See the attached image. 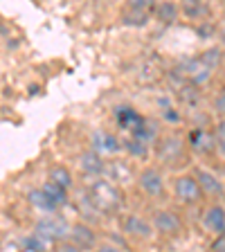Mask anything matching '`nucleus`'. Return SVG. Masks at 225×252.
Returning a JSON list of instances; mask_svg holds the SVG:
<instances>
[{
	"label": "nucleus",
	"instance_id": "f257e3e1",
	"mask_svg": "<svg viewBox=\"0 0 225 252\" xmlns=\"http://www.w3.org/2000/svg\"><path fill=\"white\" fill-rule=\"evenodd\" d=\"M153 158L162 171H178L187 167L192 160L187 135H183L180 131H164L153 144Z\"/></svg>",
	"mask_w": 225,
	"mask_h": 252
},
{
	"label": "nucleus",
	"instance_id": "f03ea898",
	"mask_svg": "<svg viewBox=\"0 0 225 252\" xmlns=\"http://www.w3.org/2000/svg\"><path fill=\"white\" fill-rule=\"evenodd\" d=\"M169 194L173 196V200L180 207H198L205 200L203 189H200L198 180L192 171L173 173L171 180H169Z\"/></svg>",
	"mask_w": 225,
	"mask_h": 252
},
{
	"label": "nucleus",
	"instance_id": "7ed1b4c3",
	"mask_svg": "<svg viewBox=\"0 0 225 252\" xmlns=\"http://www.w3.org/2000/svg\"><path fill=\"white\" fill-rule=\"evenodd\" d=\"M135 189L140 191V196L149 200H160L167 196L169 191V180H167V173L158 164H147L142 167L140 171L135 173Z\"/></svg>",
	"mask_w": 225,
	"mask_h": 252
},
{
	"label": "nucleus",
	"instance_id": "20e7f679",
	"mask_svg": "<svg viewBox=\"0 0 225 252\" xmlns=\"http://www.w3.org/2000/svg\"><path fill=\"white\" fill-rule=\"evenodd\" d=\"M86 198H88L90 205L97 210V214L117 212L122 207V194L113 180H95L93 187H88Z\"/></svg>",
	"mask_w": 225,
	"mask_h": 252
},
{
	"label": "nucleus",
	"instance_id": "39448f33",
	"mask_svg": "<svg viewBox=\"0 0 225 252\" xmlns=\"http://www.w3.org/2000/svg\"><path fill=\"white\" fill-rule=\"evenodd\" d=\"M151 223L156 236L162 239H180L185 234V219L180 212H176L173 207H156L151 212Z\"/></svg>",
	"mask_w": 225,
	"mask_h": 252
},
{
	"label": "nucleus",
	"instance_id": "423d86ee",
	"mask_svg": "<svg viewBox=\"0 0 225 252\" xmlns=\"http://www.w3.org/2000/svg\"><path fill=\"white\" fill-rule=\"evenodd\" d=\"M117 227H120L122 236H124V239H131V241L147 243L156 236L151 219L140 214V212H126V214H122L120 220H117Z\"/></svg>",
	"mask_w": 225,
	"mask_h": 252
},
{
	"label": "nucleus",
	"instance_id": "0eeeda50",
	"mask_svg": "<svg viewBox=\"0 0 225 252\" xmlns=\"http://www.w3.org/2000/svg\"><path fill=\"white\" fill-rule=\"evenodd\" d=\"M70 225H72V223H68V220L63 219L61 214H43L41 219L36 220L34 232L41 236L43 241L54 243V246H57V243H61V241H65V239H68Z\"/></svg>",
	"mask_w": 225,
	"mask_h": 252
},
{
	"label": "nucleus",
	"instance_id": "6e6552de",
	"mask_svg": "<svg viewBox=\"0 0 225 252\" xmlns=\"http://www.w3.org/2000/svg\"><path fill=\"white\" fill-rule=\"evenodd\" d=\"M187 135V144L192 156H198L203 160L207 158H216L214 151V137H212V126H189Z\"/></svg>",
	"mask_w": 225,
	"mask_h": 252
},
{
	"label": "nucleus",
	"instance_id": "1a4fd4ad",
	"mask_svg": "<svg viewBox=\"0 0 225 252\" xmlns=\"http://www.w3.org/2000/svg\"><path fill=\"white\" fill-rule=\"evenodd\" d=\"M200 227L207 234L221 236L225 234V205L223 200H207L200 210Z\"/></svg>",
	"mask_w": 225,
	"mask_h": 252
},
{
	"label": "nucleus",
	"instance_id": "9d476101",
	"mask_svg": "<svg viewBox=\"0 0 225 252\" xmlns=\"http://www.w3.org/2000/svg\"><path fill=\"white\" fill-rule=\"evenodd\" d=\"M192 173L196 176V180H198L200 189H203V196L205 200H223L225 196V183L216 176V171H212V169L207 167H194L192 169Z\"/></svg>",
	"mask_w": 225,
	"mask_h": 252
},
{
	"label": "nucleus",
	"instance_id": "9b49d317",
	"mask_svg": "<svg viewBox=\"0 0 225 252\" xmlns=\"http://www.w3.org/2000/svg\"><path fill=\"white\" fill-rule=\"evenodd\" d=\"M68 239H70V241H72L81 252H95V250H97V246L101 243V239H99V234H97V230H95L90 223H86V220H74L72 225H70Z\"/></svg>",
	"mask_w": 225,
	"mask_h": 252
},
{
	"label": "nucleus",
	"instance_id": "f8f14e48",
	"mask_svg": "<svg viewBox=\"0 0 225 252\" xmlns=\"http://www.w3.org/2000/svg\"><path fill=\"white\" fill-rule=\"evenodd\" d=\"M74 164H77V169L84 173V176H90V178H97V176H101V173L106 171L104 158L97 151H93V149H86V151L79 153V156L74 158Z\"/></svg>",
	"mask_w": 225,
	"mask_h": 252
},
{
	"label": "nucleus",
	"instance_id": "ddd939ff",
	"mask_svg": "<svg viewBox=\"0 0 225 252\" xmlns=\"http://www.w3.org/2000/svg\"><path fill=\"white\" fill-rule=\"evenodd\" d=\"M90 149L97 151L99 156L101 153L113 156V153L124 151V149H122V140H117L115 133H108V131H95L93 135H90Z\"/></svg>",
	"mask_w": 225,
	"mask_h": 252
},
{
	"label": "nucleus",
	"instance_id": "4468645a",
	"mask_svg": "<svg viewBox=\"0 0 225 252\" xmlns=\"http://www.w3.org/2000/svg\"><path fill=\"white\" fill-rule=\"evenodd\" d=\"M180 16H183V18H187V21H192V23L203 25V23H210L207 18L212 16V5H210V2L185 0V2H180Z\"/></svg>",
	"mask_w": 225,
	"mask_h": 252
},
{
	"label": "nucleus",
	"instance_id": "2eb2a0df",
	"mask_svg": "<svg viewBox=\"0 0 225 252\" xmlns=\"http://www.w3.org/2000/svg\"><path fill=\"white\" fill-rule=\"evenodd\" d=\"M27 200H30L36 210H41L43 214H57V210L61 207V205L57 203V198H54V196L50 194L45 187L32 189L30 194H27Z\"/></svg>",
	"mask_w": 225,
	"mask_h": 252
},
{
	"label": "nucleus",
	"instance_id": "dca6fc26",
	"mask_svg": "<svg viewBox=\"0 0 225 252\" xmlns=\"http://www.w3.org/2000/svg\"><path fill=\"white\" fill-rule=\"evenodd\" d=\"M47 183H52V185H57V187L65 189V191H70V189L74 187V176L65 164L57 162L47 169Z\"/></svg>",
	"mask_w": 225,
	"mask_h": 252
},
{
	"label": "nucleus",
	"instance_id": "f3484780",
	"mask_svg": "<svg viewBox=\"0 0 225 252\" xmlns=\"http://www.w3.org/2000/svg\"><path fill=\"white\" fill-rule=\"evenodd\" d=\"M153 16L164 25H173L180 18V5H176V2H156Z\"/></svg>",
	"mask_w": 225,
	"mask_h": 252
},
{
	"label": "nucleus",
	"instance_id": "a211bd4d",
	"mask_svg": "<svg viewBox=\"0 0 225 252\" xmlns=\"http://www.w3.org/2000/svg\"><path fill=\"white\" fill-rule=\"evenodd\" d=\"M122 149H124L126 156L135 158V160H144L149 153H153L151 144H147V142H142V140H135V137H126V140H122Z\"/></svg>",
	"mask_w": 225,
	"mask_h": 252
},
{
	"label": "nucleus",
	"instance_id": "6ab92c4d",
	"mask_svg": "<svg viewBox=\"0 0 225 252\" xmlns=\"http://www.w3.org/2000/svg\"><path fill=\"white\" fill-rule=\"evenodd\" d=\"M212 137H214L216 160L225 162V120H214V124H212Z\"/></svg>",
	"mask_w": 225,
	"mask_h": 252
},
{
	"label": "nucleus",
	"instance_id": "aec40b11",
	"mask_svg": "<svg viewBox=\"0 0 225 252\" xmlns=\"http://www.w3.org/2000/svg\"><path fill=\"white\" fill-rule=\"evenodd\" d=\"M196 57L200 59V63H203L205 68L214 72V70L221 65V61H223V50L216 47V45H212V47H207V50H203L200 54H196Z\"/></svg>",
	"mask_w": 225,
	"mask_h": 252
},
{
	"label": "nucleus",
	"instance_id": "412c9836",
	"mask_svg": "<svg viewBox=\"0 0 225 252\" xmlns=\"http://www.w3.org/2000/svg\"><path fill=\"white\" fill-rule=\"evenodd\" d=\"M160 117H162V124H167L171 131H176V126H180L185 122V115H183V108L180 106H167V108L160 110Z\"/></svg>",
	"mask_w": 225,
	"mask_h": 252
},
{
	"label": "nucleus",
	"instance_id": "4be33fe9",
	"mask_svg": "<svg viewBox=\"0 0 225 252\" xmlns=\"http://www.w3.org/2000/svg\"><path fill=\"white\" fill-rule=\"evenodd\" d=\"M149 18H151V11H140V9H131V7H124V14H122V21L133 27L147 25Z\"/></svg>",
	"mask_w": 225,
	"mask_h": 252
},
{
	"label": "nucleus",
	"instance_id": "5701e85b",
	"mask_svg": "<svg viewBox=\"0 0 225 252\" xmlns=\"http://www.w3.org/2000/svg\"><path fill=\"white\" fill-rule=\"evenodd\" d=\"M210 115L216 120H225V88L216 90L210 99Z\"/></svg>",
	"mask_w": 225,
	"mask_h": 252
},
{
	"label": "nucleus",
	"instance_id": "b1692460",
	"mask_svg": "<svg viewBox=\"0 0 225 252\" xmlns=\"http://www.w3.org/2000/svg\"><path fill=\"white\" fill-rule=\"evenodd\" d=\"M207 252H225V234L214 236V239L210 241V248H207Z\"/></svg>",
	"mask_w": 225,
	"mask_h": 252
},
{
	"label": "nucleus",
	"instance_id": "393cba45",
	"mask_svg": "<svg viewBox=\"0 0 225 252\" xmlns=\"http://www.w3.org/2000/svg\"><path fill=\"white\" fill-rule=\"evenodd\" d=\"M54 252H81L77 246H74L70 239H65V241H61V243H57L54 246Z\"/></svg>",
	"mask_w": 225,
	"mask_h": 252
},
{
	"label": "nucleus",
	"instance_id": "a878e982",
	"mask_svg": "<svg viewBox=\"0 0 225 252\" xmlns=\"http://www.w3.org/2000/svg\"><path fill=\"white\" fill-rule=\"evenodd\" d=\"M95 252H124V248H120L117 243H113V241H101Z\"/></svg>",
	"mask_w": 225,
	"mask_h": 252
}]
</instances>
